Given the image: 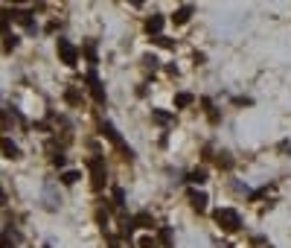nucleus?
I'll use <instances>...</instances> for the list:
<instances>
[{"label":"nucleus","instance_id":"11","mask_svg":"<svg viewBox=\"0 0 291 248\" xmlns=\"http://www.w3.org/2000/svg\"><path fill=\"white\" fill-rule=\"evenodd\" d=\"M186 181H189V184H204V181H207V173H204V170H192V173L186 175Z\"/></svg>","mask_w":291,"mask_h":248},{"label":"nucleus","instance_id":"1","mask_svg":"<svg viewBox=\"0 0 291 248\" xmlns=\"http://www.w3.org/2000/svg\"><path fill=\"white\" fill-rule=\"evenodd\" d=\"M88 167H90V178H93L90 184H93V190L99 193V190L105 187V161H102L99 155H93V158L88 161Z\"/></svg>","mask_w":291,"mask_h":248},{"label":"nucleus","instance_id":"10","mask_svg":"<svg viewBox=\"0 0 291 248\" xmlns=\"http://www.w3.org/2000/svg\"><path fill=\"white\" fill-rule=\"evenodd\" d=\"M79 178H82L79 170H67V173H61V184H76Z\"/></svg>","mask_w":291,"mask_h":248},{"label":"nucleus","instance_id":"6","mask_svg":"<svg viewBox=\"0 0 291 248\" xmlns=\"http://www.w3.org/2000/svg\"><path fill=\"white\" fill-rule=\"evenodd\" d=\"M0 152H3V158H9V161H18V158H21L18 143H12L9 137H0Z\"/></svg>","mask_w":291,"mask_h":248},{"label":"nucleus","instance_id":"3","mask_svg":"<svg viewBox=\"0 0 291 248\" xmlns=\"http://www.w3.org/2000/svg\"><path fill=\"white\" fill-rule=\"evenodd\" d=\"M216 222H219L224 231H236V228L242 225L239 213H236V210H230V207H219V210H216Z\"/></svg>","mask_w":291,"mask_h":248},{"label":"nucleus","instance_id":"20","mask_svg":"<svg viewBox=\"0 0 291 248\" xmlns=\"http://www.w3.org/2000/svg\"><path fill=\"white\" fill-rule=\"evenodd\" d=\"M53 164H56V167H64V155H61V152H58V155H53Z\"/></svg>","mask_w":291,"mask_h":248},{"label":"nucleus","instance_id":"12","mask_svg":"<svg viewBox=\"0 0 291 248\" xmlns=\"http://www.w3.org/2000/svg\"><path fill=\"white\" fill-rule=\"evenodd\" d=\"M131 222H134V228H152V225H155V219H152V216H146V213H140V216H134Z\"/></svg>","mask_w":291,"mask_h":248},{"label":"nucleus","instance_id":"14","mask_svg":"<svg viewBox=\"0 0 291 248\" xmlns=\"http://www.w3.org/2000/svg\"><path fill=\"white\" fill-rule=\"evenodd\" d=\"M152 117H155L157 123H172V117H169L166 111H152Z\"/></svg>","mask_w":291,"mask_h":248},{"label":"nucleus","instance_id":"15","mask_svg":"<svg viewBox=\"0 0 291 248\" xmlns=\"http://www.w3.org/2000/svg\"><path fill=\"white\" fill-rule=\"evenodd\" d=\"M114 204H116V207H122V204H125V193H122L119 187H114Z\"/></svg>","mask_w":291,"mask_h":248},{"label":"nucleus","instance_id":"2","mask_svg":"<svg viewBox=\"0 0 291 248\" xmlns=\"http://www.w3.org/2000/svg\"><path fill=\"white\" fill-rule=\"evenodd\" d=\"M102 134H105V137H108V140L114 143V146L119 149V152H122V155H125V158H134V152H131V146H128V143L122 140V134H119V131L114 128V123H102Z\"/></svg>","mask_w":291,"mask_h":248},{"label":"nucleus","instance_id":"16","mask_svg":"<svg viewBox=\"0 0 291 248\" xmlns=\"http://www.w3.org/2000/svg\"><path fill=\"white\" fill-rule=\"evenodd\" d=\"M160 243H163L166 248L172 246V231H169V228H163V231H160Z\"/></svg>","mask_w":291,"mask_h":248},{"label":"nucleus","instance_id":"4","mask_svg":"<svg viewBox=\"0 0 291 248\" xmlns=\"http://www.w3.org/2000/svg\"><path fill=\"white\" fill-rule=\"evenodd\" d=\"M58 56H61V62L67 64V67H73V64L79 62V50L67 38H58Z\"/></svg>","mask_w":291,"mask_h":248},{"label":"nucleus","instance_id":"21","mask_svg":"<svg viewBox=\"0 0 291 248\" xmlns=\"http://www.w3.org/2000/svg\"><path fill=\"white\" fill-rule=\"evenodd\" d=\"M67 102H79V94L76 91H67Z\"/></svg>","mask_w":291,"mask_h":248},{"label":"nucleus","instance_id":"19","mask_svg":"<svg viewBox=\"0 0 291 248\" xmlns=\"http://www.w3.org/2000/svg\"><path fill=\"white\" fill-rule=\"evenodd\" d=\"M219 167H230V158H227V152H222V155H219Z\"/></svg>","mask_w":291,"mask_h":248},{"label":"nucleus","instance_id":"17","mask_svg":"<svg viewBox=\"0 0 291 248\" xmlns=\"http://www.w3.org/2000/svg\"><path fill=\"white\" fill-rule=\"evenodd\" d=\"M85 53H88V59H90V62L96 64V47H93V44H88V47H85Z\"/></svg>","mask_w":291,"mask_h":248},{"label":"nucleus","instance_id":"13","mask_svg":"<svg viewBox=\"0 0 291 248\" xmlns=\"http://www.w3.org/2000/svg\"><path fill=\"white\" fill-rule=\"evenodd\" d=\"M189 102H192V94H178V97H175V105H178V108H186Z\"/></svg>","mask_w":291,"mask_h":248},{"label":"nucleus","instance_id":"23","mask_svg":"<svg viewBox=\"0 0 291 248\" xmlns=\"http://www.w3.org/2000/svg\"><path fill=\"white\" fill-rule=\"evenodd\" d=\"M3 201H6V196H3V190H0V204H3Z\"/></svg>","mask_w":291,"mask_h":248},{"label":"nucleus","instance_id":"9","mask_svg":"<svg viewBox=\"0 0 291 248\" xmlns=\"http://www.w3.org/2000/svg\"><path fill=\"white\" fill-rule=\"evenodd\" d=\"M192 18V6H180L178 12H175V24H186Z\"/></svg>","mask_w":291,"mask_h":248},{"label":"nucleus","instance_id":"18","mask_svg":"<svg viewBox=\"0 0 291 248\" xmlns=\"http://www.w3.org/2000/svg\"><path fill=\"white\" fill-rule=\"evenodd\" d=\"M140 248H157V246H155L152 237H143V240H140Z\"/></svg>","mask_w":291,"mask_h":248},{"label":"nucleus","instance_id":"22","mask_svg":"<svg viewBox=\"0 0 291 248\" xmlns=\"http://www.w3.org/2000/svg\"><path fill=\"white\" fill-rule=\"evenodd\" d=\"M0 248H9V237L6 234H0Z\"/></svg>","mask_w":291,"mask_h":248},{"label":"nucleus","instance_id":"8","mask_svg":"<svg viewBox=\"0 0 291 248\" xmlns=\"http://www.w3.org/2000/svg\"><path fill=\"white\" fill-rule=\"evenodd\" d=\"M146 29H149V35H160V29H163V15H152V18L146 21Z\"/></svg>","mask_w":291,"mask_h":248},{"label":"nucleus","instance_id":"5","mask_svg":"<svg viewBox=\"0 0 291 248\" xmlns=\"http://www.w3.org/2000/svg\"><path fill=\"white\" fill-rule=\"evenodd\" d=\"M88 88H90V94H93V99H96V102L102 105V102H105V88H102V82H99V76H96L93 70L88 73Z\"/></svg>","mask_w":291,"mask_h":248},{"label":"nucleus","instance_id":"7","mask_svg":"<svg viewBox=\"0 0 291 248\" xmlns=\"http://www.w3.org/2000/svg\"><path fill=\"white\" fill-rule=\"evenodd\" d=\"M189 204H192L198 213H204V210H207V193H201V190H189Z\"/></svg>","mask_w":291,"mask_h":248}]
</instances>
